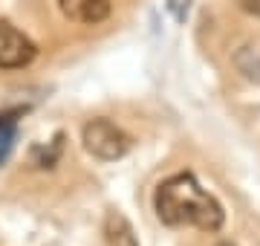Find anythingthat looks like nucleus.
<instances>
[{
  "label": "nucleus",
  "instance_id": "nucleus-6",
  "mask_svg": "<svg viewBox=\"0 0 260 246\" xmlns=\"http://www.w3.org/2000/svg\"><path fill=\"white\" fill-rule=\"evenodd\" d=\"M232 61L246 81L260 84V41H246V44H240V47L234 49Z\"/></svg>",
  "mask_w": 260,
  "mask_h": 246
},
{
  "label": "nucleus",
  "instance_id": "nucleus-3",
  "mask_svg": "<svg viewBox=\"0 0 260 246\" xmlns=\"http://www.w3.org/2000/svg\"><path fill=\"white\" fill-rule=\"evenodd\" d=\"M35 41L20 32L12 20L0 18V70H23L35 61Z\"/></svg>",
  "mask_w": 260,
  "mask_h": 246
},
{
  "label": "nucleus",
  "instance_id": "nucleus-1",
  "mask_svg": "<svg viewBox=\"0 0 260 246\" xmlns=\"http://www.w3.org/2000/svg\"><path fill=\"white\" fill-rule=\"evenodd\" d=\"M153 211L171 229H200L220 232L225 223V211L220 200L197 182L191 171H179L162 180L153 191Z\"/></svg>",
  "mask_w": 260,
  "mask_h": 246
},
{
  "label": "nucleus",
  "instance_id": "nucleus-10",
  "mask_svg": "<svg viewBox=\"0 0 260 246\" xmlns=\"http://www.w3.org/2000/svg\"><path fill=\"white\" fill-rule=\"evenodd\" d=\"M223 246H234V243H223Z\"/></svg>",
  "mask_w": 260,
  "mask_h": 246
},
{
  "label": "nucleus",
  "instance_id": "nucleus-8",
  "mask_svg": "<svg viewBox=\"0 0 260 246\" xmlns=\"http://www.w3.org/2000/svg\"><path fill=\"white\" fill-rule=\"evenodd\" d=\"M64 133H55V139L49 145H35L32 151H29V162L35 165V168H55L58 160H61V153H64Z\"/></svg>",
  "mask_w": 260,
  "mask_h": 246
},
{
  "label": "nucleus",
  "instance_id": "nucleus-5",
  "mask_svg": "<svg viewBox=\"0 0 260 246\" xmlns=\"http://www.w3.org/2000/svg\"><path fill=\"white\" fill-rule=\"evenodd\" d=\"M104 240L110 246H139V237L130 226V220L121 214L119 208H110L104 214Z\"/></svg>",
  "mask_w": 260,
  "mask_h": 246
},
{
  "label": "nucleus",
  "instance_id": "nucleus-7",
  "mask_svg": "<svg viewBox=\"0 0 260 246\" xmlns=\"http://www.w3.org/2000/svg\"><path fill=\"white\" fill-rule=\"evenodd\" d=\"M26 113V107H15V110H0V165L9 160L15 139H18V119Z\"/></svg>",
  "mask_w": 260,
  "mask_h": 246
},
{
  "label": "nucleus",
  "instance_id": "nucleus-4",
  "mask_svg": "<svg viewBox=\"0 0 260 246\" xmlns=\"http://www.w3.org/2000/svg\"><path fill=\"white\" fill-rule=\"evenodd\" d=\"M58 9L67 20L81 26H99L110 18L113 3L110 0H58Z\"/></svg>",
  "mask_w": 260,
  "mask_h": 246
},
{
  "label": "nucleus",
  "instance_id": "nucleus-9",
  "mask_svg": "<svg viewBox=\"0 0 260 246\" xmlns=\"http://www.w3.org/2000/svg\"><path fill=\"white\" fill-rule=\"evenodd\" d=\"M237 6H240L246 15H257L260 18V0H237Z\"/></svg>",
  "mask_w": 260,
  "mask_h": 246
},
{
  "label": "nucleus",
  "instance_id": "nucleus-2",
  "mask_svg": "<svg viewBox=\"0 0 260 246\" xmlns=\"http://www.w3.org/2000/svg\"><path fill=\"white\" fill-rule=\"evenodd\" d=\"M81 142H84V151L99 162H116L133 148L130 133L121 131L119 125L110 122V119H104V116L90 119V122L84 125L81 128Z\"/></svg>",
  "mask_w": 260,
  "mask_h": 246
}]
</instances>
